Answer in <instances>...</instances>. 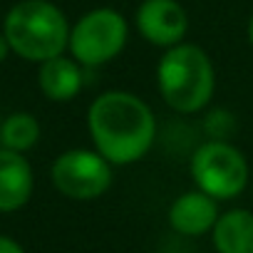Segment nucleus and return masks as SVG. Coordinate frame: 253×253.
<instances>
[{
    "instance_id": "obj_1",
    "label": "nucleus",
    "mask_w": 253,
    "mask_h": 253,
    "mask_svg": "<svg viewBox=\"0 0 253 253\" xmlns=\"http://www.w3.org/2000/svg\"><path fill=\"white\" fill-rule=\"evenodd\" d=\"M87 134L112 167H132L157 142V114L137 92L107 89L87 107Z\"/></svg>"
},
{
    "instance_id": "obj_2",
    "label": "nucleus",
    "mask_w": 253,
    "mask_h": 253,
    "mask_svg": "<svg viewBox=\"0 0 253 253\" xmlns=\"http://www.w3.org/2000/svg\"><path fill=\"white\" fill-rule=\"evenodd\" d=\"M154 77L159 97L176 114H199L209 109L216 92L213 60L196 42H181L164 50Z\"/></svg>"
},
{
    "instance_id": "obj_3",
    "label": "nucleus",
    "mask_w": 253,
    "mask_h": 253,
    "mask_svg": "<svg viewBox=\"0 0 253 253\" xmlns=\"http://www.w3.org/2000/svg\"><path fill=\"white\" fill-rule=\"evenodd\" d=\"M70 20L50 0H18L3 20L13 55L28 62H47L67 52Z\"/></svg>"
},
{
    "instance_id": "obj_4",
    "label": "nucleus",
    "mask_w": 253,
    "mask_h": 253,
    "mask_svg": "<svg viewBox=\"0 0 253 253\" xmlns=\"http://www.w3.org/2000/svg\"><path fill=\"white\" fill-rule=\"evenodd\" d=\"M129 42V20L117 8L99 5L77 18L70 30L67 55L84 70H97L114 62Z\"/></svg>"
},
{
    "instance_id": "obj_5",
    "label": "nucleus",
    "mask_w": 253,
    "mask_h": 253,
    "mask_svg": "<svg viewBox=\"0 0 253 253\" xmlns=\"http://www.w3.org/2000/svg\"><path fill=\"white\" fill-rule=\"evenodd\" d=\"M189 174L194 186L218 204L238 199L251 184L246 154L236 144L218 139H206L194 149L189 159Z\"/></svg>"
},
{
    "instance_id": "obj_6",
    "label": "nucleus",
    "mask_w": 253,
    "mask_h": 253,
    "mask_svg": "<svg viewBox=\"0 0 253 253\" xmlns=\"http://www.w3.org/2000/svg\"><path fill=\"white\" fill-rule=\"evenodd\" d=\"M50 181L65 199L94 201L102 199L114 184V167L97 152L87 147H75L62 152L50 167Z\"/></svg>"
},
{
    "instance_id": "obj_7",
    "label": "nucleus",
    "mask_w": 253,
    "mask_h": 253,
    "mask_svg": "<svg viewBox=\"0 0 253 253\" xmlns=\"http://www.w3.org/2000/svg\"><path fill=\"white\" fill-rule=\"evenodd\" d=\"M134 28L152 47L169 50L186 42L189 13L179 0H142L134 10Z\"/></svg>"
},
{
    "instance_id": "obj_8",
    "label": "nucleus",
    "mask_w": 253,
    "mask_h": 253,
    "mask_svg": "<svg viewBox=\"0 0 253 253\" xmlns=\"http://www.w3.org/2000/svg\"><path fill=\"white\" fill-rule=\"evenodd\" d=\"M221 216L218 201L211 199L209 194L199 191L196 186L179 194L169 209H167V221L169 228L184 238H201V236H211L216 221Z\"/></svg>"
},
{
    "instance_id": "obj_9",
    "label": "nucleus",
    "mask_w": 253,
    "mask_h": 253,
    "mask_svg": "<svg viewBox=\"0 0 253 253\" xmlns=\"http://www.w3.org/2000/svg\"><path fill=\"white\" fill-rule=\"evenodd\" d=\"M35 174L25 154L0 147V213H15L33 199Z\"/></svg>"
},
{
    "instance_id": "obj_10",
    "label": "nucleus",
    "mask_w": 253,
    "mask_h": 253,
    "mask_svg": "<svg viewBox=\"0 0 253 253\" xmlns=\"http://www.w3.org/2000/svg\"><path fill=\"white\" fill-rule=\"evenodd\" d=\"M87 82V70L70 55L52 57L38 70V87L50 102H72Z\"/></svg>"
},
{
    "instance_id": "obj_11",
    "label": "nucleus",
    "mask_w": 253,
    "mask_h": 253,
    "mask_svg": "<svg viewBox=\"0 0 253 253\" xmlns=\"http://www.w3.org/2000/svg\"><path fill=\"white\" fill-rule=\"evenodd\" d=\"M211 246L216 253H253V211L243 206L221 211L211 231Z\"/></svg>"
},
{
    "instance_id": "obj_12",
    "label": "nucleus",
    "mask_w": 253,
    "mask_h": 253,
    "mask_svg": "<svg viewBox=\"0 0 253 253\" xmlns=\"http://www.w3.org/2000/svg\"><path fill=\"white\" fill-rule=\"evenodd\" d=\"M40 142V122L30 112H13L0 124V144L10 152H30Z\"/></svg>"
},
{
    "instance_id": "obj_13",
    "label": "nucleus",
    "mask_w": 253,
    "mask_h": 253,
    "mask_svg": "<svg viewBox=\"0 0 253 253\" xmlns=\"http://www.w3.org/2000/svg\"><path fill=\"white\" fill-rule=\"evenodd\" d=\"M233 129H236V119H233V114L228 109L213 107V109L206 112V117H204V134H206V139L228 142Z\"/></svg>"
},
{
    "instance_id": "obj_14",
    "label": "nucleus",
    "mask_w": 253,
    "mask_h": 253,
    "mask_svg": "<svg viewBox=\"0 0 253 253\" xmlns=\"http://www.w3.org/2000/svg\"><path fill=\"white\" fill-rule=\"evenodd\" d=\"M0 253H28L15 238L10 236H0Z\"/></svg>"
},
{
    "instance_id": "obj_15",
    "label": "nucleus",
    "mask_w": 253,
    "mask_h": 253,
    "mask_svg": "<svg viewBox=\"0 0 253 253\" xmlns=\"http://www.w3.org/2000/svg\"><path fill=\"white\" fill-rule=\"evenodd\" d=\"M10 52H13V50H10V42H8V38H5V33H3V30H0V62H5Z\"/></svg>"
},
{
    "instance_id": "obj_16",
    "label": "nucleus",
    "mask_w": 253,
    "mask_h": 253,
    "mask_svg": "<svg viewBox=\"0 0 253 253\" xmlns=\"http://www.w3.org/2000/svg\"><path fill=\"white\" fill-rule=\"evenodd\" d=\"M246 38H248V45L253 50V10H251V18H248V25H246Z\"/></svg>"
}]
</instances>
